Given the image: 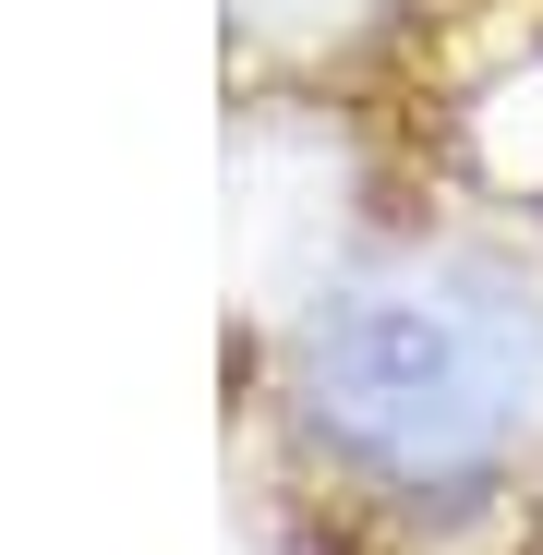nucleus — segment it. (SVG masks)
I'll list each match as a JSON object with an SVG mask.
<instances>
[{
	"label": "nucleus",
	"mask_w": 543,
	"mask_h": 555,
	"mask_svg": "<svg viewBox=\"0 0 543 555\" xmlns=\"http://www.w3.org/2000/svg\"><path fill=\"white\" fill-rule=\"evenodd\" d=\"M543 387V314L483 266L362 278L302 326V411L399 495H471Z\"/></svg>",
	"instance_id": "nucleus-1"
}]
</instances>
